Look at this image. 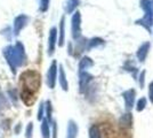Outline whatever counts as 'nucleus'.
Masks as SVG:
<instances>
[{"mask_svg": "<svg viewBox=\"0 0 153 138\" xmlns=\"http://www.w3.org/2000/svg\"><path fill=\"white\" fill-rule=\"evenodd\" d=\"M140 7L144 11V17L136 21V24L145 28L147 31H151L153 26V6L152 0H140Z\"/></svg>", "mask_w": 153, "mask_h": 138, "instance_id": "obj_1", "label": "nucleus"}, {"mask_svg": "<svg viewBox=\"0 0 153 138\" xmlns=\"http://www.w3.org/2000/svg\"><path fill=\"white\" fill-rule=\"evenodd\" d=\"M72 36L74 39L81 36V15L79 12H76L72 16Z\"/></svg>", "mask_w": 153, "mask_h": 138, "instance_id": "obj_2", "label": "nucleus"}, {"mask_svg": "<svg viewBox=\"0 0 153 138\" xmlns=\"http://www.w3.org/2000/svg\"><path fill=\"white\" fill-rule=\"evenodd\" d=\"M122 97L125 100V106H126V109L128 112L134 107L135 105V99H136V91L134 89H129L127 91H125L122 93Z\"/></svg>", "mask_w": 153, "mask_h": 138, "instance_id": "obj_3", "label": "nucleus"}, {"mask_svg": "<svg viewBox=\"0 0 153 138\" xmlns=\"http://www.w3.org/2000/svg\"><path fill=\"white\" fill-rule=\"evenodd\" d=\"M150 48H151V43L150 41H145L144 44H142L138 47V51L136 53V57H137V60L140 61V63H143L146 60L149 52H150Z\"/></svg>", "mask_w": 153, "mask_h": 138, "instance_id": "obj_4", "label": "nucleus"}, {"mask_svg": "<svg viewBox=\"0 0 153 138\" xmlns=\"http://www.w3.org/2000/svg\"><path fill=\"white\" fill-rule=\"evenodd\" d=\"M56 75H57V66H56V62L54 61L51 63V68L48 70V75H47V83L51 89H54L55 86V82H56Z\"/></svg>", "mask_w": 153, "mask_h": 138, "instance_id": "obj_5", "label": "nucleus"}, {"mask_svg": "<svg viewBox=\"0 0 153 138\" xmlns=\"http://www.w3.org/2000/svg\"><path fill=\"white\" fill-rule=\"evenodd\" d=\"M119 125L122 129H129L133 125V114L131 113H125L121 118H119Z\"/></svg>", "mask_w": 153, "mask_h": 138, "instance_id": "obj_6", "label": "nucleus"}, {"mask_svg": "<svg viewBox=\"0 0 153 138\" xmlns=\"http://www.w3.org/2000/svg\"><path fill=\"white\" fill-rule=\"evenodd\" d=\"M56 38H57V30H56V28H53L49 33V43H48V52L51 55L54 53V50H55Z\"/></svg>", "mask_w": 153, "mask_h": 138, "instance_id": "obj_7", "label": "nucleus"}, {"mask_svg": "<svg viewBox=\"0 0 153 138\" xmlns=\"http://www.w3.org/2000/svg\"><path fill=\"white\" fill-rule=\"evenodd\" d=\"M94 66V62H93V60L88 58V57H85L81 59L80 61V63H79V70L80 72H86L88 68Z\"/></svg>", "mask_w": 153, "mask_h": 138, "instance_id": "obj_8", "label": "nucleus"}, {"mask_svg": "<svg viewBox=\"0 0 153 138\" xmlns=\"http://www.w3.org/2000/svg\"><path fill=\"white\" fill-rule=\"evenodd\" d=\"M76 133H78V125L73 121H70L68 125V138H76Z\"/></svg>", "mask_w": 153, "mask_h": 138, "instance_id": "obj_9", "label": "nucleus"}, {"mask_svg": "<svg viewBox=\"0 0 153 138\" xmlns=\"http://www.w3.org/2000/svg\"><path fill=\"white\" fill-rule=\"evenodd\" d=\"M89 138H102V132L98 125H91L89 129Z\"/></svg>", "mask_w": 153, "mask_h": 138, "instance_id": "obj_10", "label": "nucleus"}, {"mask_svg": "<svg viewBox=\"0 0 153 138\" xmlns=\"http://www.w3.org/2000/svg\"><path fill=\"white\" fill-rule=\"evenodd\" d=\"M59 83H61V86L63 87V90H68V81H66V77H65V72L63 70V67H59Z\"/></svg>", "mask_w": 153, "mask_h": 138, "instance_id": "obj_11", "label": "nucleus"}, {"mask_svg": "<svg viewBox=\"0 0 153 138\" xmlns=\"http://www.w3.org/2000/svg\"><path fill=\"white\" fill-rule=\"evenodd\" d=\"M146 104H147L146 98L142 97L140 99H138V100H137V103H136V111H137V112H142V111H144V109H145V107H146Z\"/></svg>", "mask_w": 153, "mask_h": 138, "instance_id": "obj_12", "label": "nucleus"}, {"mask_svg": "<svg viewBox=\"0 0 153 138\" xmlns=\"http://www.w3.org/2000/svg\"><path fill=\"white\" fill-rule=\"evenodd\" d=\"M104 44V40L102 39V38H93V39H90L89 41H88V48H94V47H97V46L100 45H103Z\"/></svg>", "mask_w": 153, "mask_h": 138, "instance_id": "obj_13", "label": "nucleus"}, {"mask_svg": "<svg viewBox=\"0 0 153 138\" xmlns=\"http://www.w3.org/2000/svg\"><path fill=\"white\" fill-rule=\"evenodd\" d=\"M41 130H42V137H44V138H49V137H51L49 125H48V123H47V121H44L42 127H41Z\"/></svg>", "mask_w": 153, "mask_h": 138, "instance_id": "obj_14", "label": "nucleus"}, {"mask_svg": "<svg viewBox=\"0 0 153 138\" xmlns=\"http://www.w3.org/2000/svg\"><path fill=\"white\" fill-rule=\"evenodd\" d=\"M138 84H140V89H143L145 85V70H142L138 76Z\"/></svg>", "mask_w": 153, "mask_h": 138, "instance_id": "obj_15", "label": "nucleus"}, {"mask_svg": "<svg viewBox=\"0 0 153 138\" xmlns=\"http://www.w3.org/2000/svg\"><path fill=\"white\" fill-rule=\"evenodd\" d=\"M64 17L61 20V32H59V46H62L63 45V43H64Z\"/></svg>", "mask_w": 153, "mask_h": 138, "instance_id": "obj_16", "label": "nucleus"}, {"mask_svg": "<svg viewBox=\"0 0 153 138\" xmlns=\"http://www.w3.org/2000/svg\"><path fill=\"white\" fill-rule=\"evenodd\" d=\"M78 4H79V1L78 0H71L70 2H69V5L66 7V11H68V13H71L76 6H78Z\"/></svg>", "mask_w": 153, "mask_h": 138, "instance_id": "obj_17", "label": "nucleus"}, {"mask_svg": "<svg viewBox=\"0 0 153 138\" xmlns=\"http://www.w3.org/2000/svg\"><path fill=\"white\" fill-rule=\"evenodd\" d=\"M149 99L153 104V82H151L149 84Z\"/></svg>", "mask_w": 153, "mask_h": 138, "instance_id": "obj_18", "label": "nucleus"}, {"mask_svg": "<svg viewBox=\"0 0 153 138\" xmlns=\"http://www.w3.org/2000/svg\"><path fill=\"white\" fill-rule=\"evenodd\" d=\"M31 131H32V123H30L29 125V131H26V138H31Z\"/></svg>", "mask_w": 153, "mask_h": 138, "instance_id": "obj_19", "label": "nucleus"}, {"mask_svg": "<svg viewBox=\"0 0 153 138\" xmlns=\"http://www.w3.org/2000/svg\"><path fill=\"white\" fill-rule=\"evenodd\" d=\"M152 6H153V0H152Z\"/></svg>", "mask_w": 153, "mask_h": 138, "instance_id": "obj_20", "label": "nucleus"}]
</instances>
